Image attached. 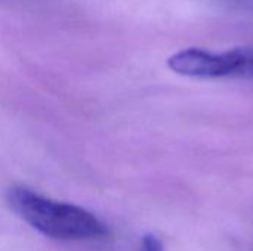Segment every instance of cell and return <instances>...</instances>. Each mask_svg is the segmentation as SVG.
Returning <instances> with one entry per match:
<instances>
[{
	"label": "cell",
	"mask_w": 253,
	"mask_h": 251,
	"mask_svg": "<svg viewBox=\"0 0 253 251\" xmlns=\"http://www.w3.org/2000/svg\"><path fill=\"white\" fill-rule=\"evenodd\" d=\"M139 251H163V246H162V241L156 235L147 234L141 240Z\"/></svg>",
	"instance_id": "3957f363"
},
{
	"label": "cell",
	"mask_w": 253,
	"mask_h": 251,
	"mask_svg": "<svg viewBox=\"0 0 253 251\" xmlns=\"http://www.w3.org/2000/svg\"><path fill=\"white\" fill-rule=\"evenodd\" d=\"M168 67L179 75L194 78L253 80V47H236L227 52L188 47L172 55Z\"/></svg>",
	"instance_id": "7a4b0ae2"
},
{
	"label": "cell",
	"mask_w": 253,
	"mask_h": 251,
	"mask_svg": "<svg viewBox=\"0 0 253 251\" xmlns=\"http://www.w3.org/2000/svg\"><path fill=\"white\" fill-rule=\"evenodd\" d=\"M7 203L27 225L56 241H92L108 234L107 226L83 207L53 201L22 186L9 189Z\"/></svg>",
	"instance_id": "6da1fadb"
}]
</instances>
